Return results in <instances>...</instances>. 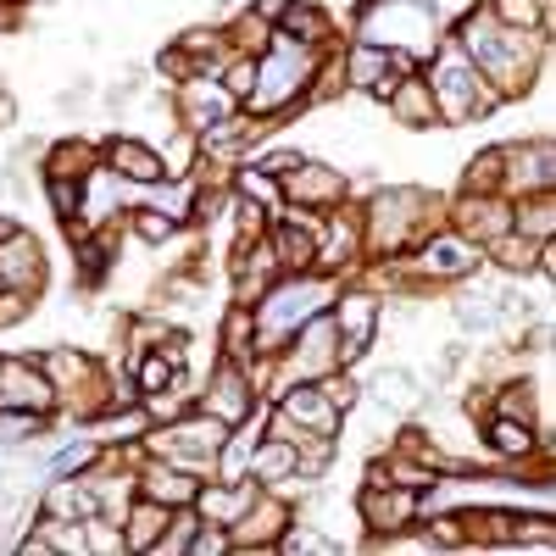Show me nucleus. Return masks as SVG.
I'll return each mask as SVG.
<instances>
[{
	"instance_id": "dca6fc26",
	"label": "nucleus",
	"mask_w": 556,
	"mask_h": 556,
	"mask_svg": "<svg viewBox=\"0 0 556 556\" xmlns=\"http://www.w3.org/2000/svg\"><path fill=\"white\" fill-rule=\"evenodd\" d=\"M167 513L173 506H162V501H151V495H139L134 506H123V545L128 551H156V540H162V529H167Z\"/></svg>"
},
{
	"instance_id": "6ab92c4d",
	"label": "nucleus",
	"mask_w": 556,
	"mask_h": 556,
	"mask_svg": "<svg viewBox=\"0 0 556 556\" xmlns=\"http://www.w3.org/2000/svg\"><path fill=\"white\" fill-rule=\"evenodd\" d=\"M101 167V151L96 146H84V139H62V146L45 151V178H89Z\"/></svg>"
},
{
	"instance_id": "4468645a",
	"label": "nucleus",
	"mask_w": 556,
	"mask_h": 556,
	"mask_svg": "<svg viewBox=\"0 0 556 556\" xmlns=\"http://www.w3.org/2000/svg\"><path fill=\"white\" fill-rule=\"evenodd\" d=\"M273 28L295 45H312V51H329L334 45V12H323L317 0H285V12H278Z\"/></svg>"
},
{
	"instance_id": "412c9836",
	"label": "nucleus",
	"mask_w": 556,
	"mask_h": 556,
	"mask_svg": "<svg viewBox=\"0 0 556 556\" xmlns=\"http://www.w3.org/2000/svg\"><path fill=\"white\" fill-rule=\"evenodd\" d=\"M128 228H134L139 240H173L178 223H173L167 212H156V206H134V212H128Z\"/></svg>"
},
{
	"instance_id": "f3484780",
	"label": "nucleus",
	"mask_w": 556,
	"mask_h": 556,
	"mask_svg": "<svg viewBox=\"0 0 556 556\" xmlns=\"http://www.w3.org/2000/svg\"><path fill=\"white\" fill-rule=\"evenodd\" d=\"M513 228L529 235V240H551L556 235V201H551V190L513 195Z\"/></svg>"
},
{
	"instance_id": "1a4fd4ad",
	"label": "nucleus",
	"mask_w": 556,
	"mask_h": 556,
	"mask_svg": "<svg viewBox=\"0 0 556 556\" xmlns=\"http://www.w3.org/2000/svg\"><path fill=\"white\" fill-rule=\"evenodd\" d=\"M45 285V251L34 235H23V228H12L7 240H0V290L7 295H39Z\"/></svg>"
},
{
	"instance_id": "0eeeda50",
	"label": "nucleus",
	"mask_w": 556,
	"mask_h": 556,
	"mask_svg": "<svg viewBox=\"0 0 556 556\" xmlns=\"http://www.w3.org/2000/svg\"><path fill=\"white\" fill-rule=\"evenodd\" d=\"M473 267H479V245H468L456 228H434V235H424V251H417V262H412V273L434 278V285L468 278Z\"/></svg>"
},
{
	"instance_id": "2eb2a0df",
	"label": "nucleus",
	"mask_w": 556,
	"mask_h": 556,
	"mask_svg": "<svg viewBox=\"0 0 556 556\" xmlns=\"http://www.w3.org/2000/svg\"><path fill=\"white\" fill-rule=\"evenodd\" d=\"M139 495H151V501H162V506H195V479L184 473V468H173V462H146V468H139Z\"/></svg>"
},
{
	"instance_id": "423d86ee",
	"label": "nucleus",
	"mask_w": 556,
	"mask_h": 556,
	"mask_svg": "<svg viewBox=\"0 0 556 556\" xmlns=\"http://www.w3.org/2000/svg\"><path fill=\"white\" fill-rule=\"evenodd\" d=\"M451 228H456L468 245H490V240H501L506 228H513V206H506V195L462 190V201L451 206Z\"/></svg>"
},
{
	"instance_id": "39448f33",
	"label": "nucleus",
	"mask_w": 556,
	"mask_h": 556,
	"mask_svg": "<svg viewBox=\"0 0 556 556\" xmlns=\"http://www.w3.org/2000/svg\"><path fill=\"white\" fill-rule=\"evenodd\" d=\"M551 139H518V146H501V195H529V190H551Z\"/></svg>"
},
{
	"instance_id": "5701e85b",
	"label": "nucleus",
	"mask_w": 556,
	"mask_h": 556,
	"mask_svg": "<svg viewBox=\"0 0 556 556\" xmlns=\"http://www.w3.org/2000/svg\"><path fill=\"white\" fill-rule=\"evenodd\" d=\"M12 228H17V223H12L7 212H0V240H7V235H12Z\"/></svg>"
},
{
	"instance_id": "9b49d317",
	"label": "nucleus",
	"mask_w": 556,
	"mask_h": 556,
	"mask_svg": "<svg viewBox=\"0 0 556 556\" xmlns=\"http://www.w3.org/2000/svg\"><path fill=\"white\" fill-rule=\"evenodd\" d=\"M101 167H112L123 184H162L167 167H162V151L151 146V139H139V134H117L101 146Z\"/></svg>"
},
{
	"instance_id": "7ed1b4c3",
	"label": "nucleus",
	"mask_w": 556,
	"mask_h": 556,
	"mask_svg": "<svg viewBox=\"0 0 556 556\" xmlns=\"http://www.w3.org/2000/svg\"><path fill=\"white\" fill-rule=\"evenodd\" d=\"M278 190H285V201H295L301 212H334L345 195H351V178L329 162H295L285 178H278Z\"/></svg>"
},
{
	"instance_id": "f03ea898",
	"label": "nucleus",
	"mask_w": 556,
	"mask_h": 556,
	"mask_svg": "<svg viewBox=\"0 0 556 556\" xmlns=\"http://www.w3.org/2000/svg\"><path fill=\"white\" fill-rule=\"evenodd\" d=\"M356 513L374 534H401L424 518V506H417V490L412 484H395V479H367V490L356 495Z\"/></svg>"
},
{
	"instance_id": "4be33fe9",
	"label": "nucleus",
	"mask_w": 556,
	"mask_h": 556,
	"mask_svg": "<svg viewBox=\"0 0 556 556\" xmlns=\"http://www.w3.org/2000/svg\"><path fill=\"white\" fill-rule=\"evenodd\" d=\"M96 456H101V445H96V440H73V445H62V451H56L51 473H84Z\"/></svg>"
},
{
	"instance_id": "aec40b11",
	"label": "nucleus",
	"mask_w": 556,
	"mask_h": 556,
	"mask_svg": "<svg viewBox=\"0 0 556 556\" xmlns=\"http://www.w3.org/2000/svg\"><path fill=\"white\" fill-rule=\"evenodd\" d=\"M490 7V17L501 23V28H523V34H551V23H545V12L534 7V0H484Z\"/></svg>"
},
{
	"instance_id": "f8f14e48",
	"label": "nucleus",
	"mask_w": 556,
	"mask_h": 556,
	"mask_svg": "<svg viewBox=\"0 0 556 556\" xmlns=\"http://www.w3.org/2000/svg\"><path fill=\"white\" fill-rule=\"evenodd\" d=\"M384 106L401 128H434L440 112H434V89L424 73H395V84L384 89Z\"/></svg>"
},
{
	"instance_id": "ddd939ff",
	"label": "nucleus",
	"mask_w": 556,
	"mask_h": 556,
	"mask_svg": "<svg viewBox=\"0 0 556 556\" xmlns=\"http://www.w3.org/2000/svg\"><path fill=\"white\" fill-rule=\"evenodd\" d=\"M45 367V379L56 384V401H73L78 390H101V367L96 356H84V351H67V345H51L45 356H34Z\"/></svg>"
},
{
	"instance_id": "a211bd4d",
	"label": "nucleus",
	"mask_w": 556,
	"mask_h": 556,
	"mask_svg": "<svg viewBox=\"0 0 556 556\" xmlns=\"http://www.w3.org/2000/svg\"><path fill=\"white\" fill-rule=\"evenodd\" d=\"M490 456H506V462H523L540 440H534V424H523V417H490V434H484Z\"/></svg>"
},
{
	"instance_id": "6e6552de",
	"label": "nucleus",
	"mask_w": 556,
	"mask_h": 556,
	"mask_svg": "<svg viewBox=\"0 0 556 556\" xmlns=\"http://www.w3.org/2000/svg\"><path fill=\"white\" fill-rule=\"evenodd\" d=\"M201 412H212L217 424H245V417L256 412V390H251V374L240 362H217V374H212V384H206V395H201Z\"/></svg>"
},
{
	"instance_id": "9d476101",
	"label": "nucleus",
	"mask_w": 556,
	"mask_h": 556,
	"mask_svg": "<svg viewBox=\"0 0 556 556\" xmlns=\"http://www.w3.org/2000/svg\"><path fill=\"white\" fill-rule=\"evenodd\" d=\"M340 73H345V89H362V96H374V101H384V89L395 84V62L374 39H351L340 51Z\"/></svg>"
},
{
	"instance_id": "20e7f679",
	"label": "nucleus",
	"mask_w": 556,
	"mask_h": 556,
	"mask_svg": "<svg viewBox=\"0 0 556 556\" xmlns=\"http://www.w3.org/2000/svg\"><path fill=\"white\" fill-rule=\"evenodd\" d=\"M56 406V384L34 356H0V412H45Z\"/></svg>"
},
{
	"instance_id": "f257e3e1",
	"label": "nucleus",
	"mask_w": 556,
	"mask_h": 556,
	"mask_svg": "<svg viewBox=\"0 0 556 556\" xmlns=\"http://www.w3.org/2000/svg\"><path fill=\"white\" fill-rule=\"evenodd\" d=\"M424 78H429V89H434L440 123H451V128H456V123H473V117H490V112L501 106V96L479 78V67H473L468 51L456 45V34H451V39H434Z\"/></svg>"
}]
</instances>
